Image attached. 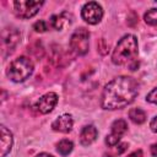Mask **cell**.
I'll return each instance as SVG.
<instances>
[{"label":"cell","mask_w":157,"mask_h":157,"mask_svg":"<svg viewBox=\"0 0 157 157\" xmlns=\"http://www.w3.org/2000/svg\"><path fill=\"white\" fill-rule=\"evenodd\" d=\"M88 39H90V32L81 27L74 32L70 39V48L71 50L77 55H83L88 52Z\"/></svg>","instance_id":"cell-4"},{"label":"cell","mask_w":157,"mask_h":157,"mask_svg":"<svg viewBox=\"0 0 157 157\" xmlns=\"http://www.w3.org/2000/svg\"><path fill=\"white\" fill-rule=\"evenodd\" d=\"M33 29L36 31V32H45L47 29H48V27H47V22L45 21H43V20H39V21H37L34 25H33Z\"/></svg>","instance_id":"cell-19"},{"label":"cell","mask_w":157,"mask_h":157,"mask_svg":"<svg viewBox=\"0 0 157 157\" xmlns=\"http://www.w3.org/2000/svg\"><path fill=\"white\" fill-rule=\"evenodd\" d=\"M44 2L43 1H15L13 2V7H15V12L18 17L21 18H29L33 17L39 9L42 7Z\"/></svg>","instance_id":"cell-5"},{"label":"cell","mask_w":157,"mask_h":157,"mask_svg":"<svg viewBox=\"0 0 157 157\" xmlns=\"http://www.w3.org/2000/svg\"><path fill=\"white\" fill-rule=\"evenodd\" d=\"M151 153H152L155 157H157V144H153V145L151 146Z\"/></svg>","instance_id":"cell-23"},{"label":"cell","mask_w":157,"mask_h":157,"mask_svg":"<svg viewBox=\"0 0 157 157\" xmlns=\"http://www.w3.org/2000/svg\"><path fill=\"white\" fill-rule=\"evenodd\" d=\"M81 16L87 23L96 25L102 20L103 10L98 2L91 1V2H87L83 5L82 11H81Z\"/></svg>","instance_id":"cell-6"},{"label":"cell","mask_w":157,"mask_h":157,"mask_svg":"<svg viewBox=\"0 0 157 157\" xmlns=\"http://www.w3.org/2000/svg\"><path fill=\"white\" fill-rule=\"evenodd\" d=\"M146 101L150 103H155L157 104V87L155 90H152L147 96H146Z\"/></svg>","instance_id":"cell-20"},{"label":"cell","mask_w":157,"mask_h":157,"mask_svg":"<svg viewBox=\"0 0 157 157\" xmlns=\"http://www.w3.org/2000/svg\"><path fill=\"white\" fill-rule=\"evenodd\" d=\"M72 147H74V145H72V142L70 141V140H61L58 145H56V150H58V152L60 153V155H63V156H66V155H69L71 151H72Z\"/></svg>","instance_id":"cell-15"},{"label":"cell","mask_w":157,"mask_h":157,"mask_svg":"<svg viewBox=\"0 0 157 157\" xmlns=\"http://www.w3.org/2000/svg\"><path fill=\"white\" fill-rule=\"evenodd\" d=\"M37 157H53V156L49 155V153H39Z\"/></svg>","instance_id":"cell-24"},{"label":"cell","mask_w":157,"mask_h":157,"mask_svg":"<svg viewBox=\"0 0 157 157\" xmlns=\"http://www.w3.org/2000/svg\"><path fill=\"white\" fill-rule=\"evenodd\" d=\"M139 93V82L134 77L118 76L103 90L101 105L104 109H120L130 104Z\"/></svg>","instance_id":"cell-1"},{"label":"cell","mask_w":157,"mask_h":157,"mask_svg":"<svg viewBox=\"0 0 157 157\" xmlns=\"http://www.w3.org/2000/svg\"><path fill=\"white\" fill-rule=\"evenodd\" d=\"M97 135H98V131H97V129L93 125L85 126L81 130V134H80V142H81V145H83V146L91 145L97 139Z\"/></svg>","instance_id":"cell-12"},{"label":"cell","mask_w":157,"mask_h":157,"mask_svg":"<svg viewBox=\"0 0 157 157\" xmlns=\"http://www.w3.org/2000/svg\"><path fill=\"white\" fill-rule=\"evenodd\" d=\"M0 130H1V157H5L12 147V134L4 125L0 128Z\"/></svg>","instance_id":"cell-13"},{"label":"cell","mask_w":157,"mask_h":157,"mask_svg":"<svg viewBox=\"0 0 157 157\" xmlns=\"http://www.w3.org/2000/svg\"><path fill=\"white\" fill-rule=\"evenodd\" d=\"M20 42H21V33L16 28H9L2 31L4 50H9V53H12Z\"/></svg>","instance_id":"cell-8"},{"label":"cell","mask_w":157,"mask_h":157,"mask_svg":"<svg viewBox=\"0 0 157 157\" xmlns=\"http://www.w3.org/2000/svg\"><path fill=\"white\" fill-rule=\"evenodd\" d=\"M97 48H98V52L102 54V55H105L109 50V44L105 42V39H99L98 43H97Z\"/></svg>","instance_id":"cell-18"},{"label":"cell","mask_w":157,"mask_h":157,"mask_svg":"<svg viewBox=\"0 0 157 157\" xmlns=\"http://www.w3.org/2000/svg\"><path fill=\"white\" fill-rule=\"evenodd\" d=\"M150 128H151V130H152L153 132H157V117H155V118L151 120Z\"/></svg>","instance_id":"cell-21"},{"label":"cell","mask_w":157,"mask_h":157,"mask_svg":"<svg viewBox=\"0 0 157 157\" xmlns=\"http://www.w3.org/2000/svg\"><path fill=\"white\" fill-rule=\"evenodd\" d=\"M72 22V15L64 11L59 15H54L52 17V26L55 28V29H64L66 28L67 26H70Z\"/></svg>","instance_id":"cell-11"},{"label":"cell","mask_w":157,"mask_h":157,"mask_svg":"<svg viewBox=\"0 0 157 157\" xmlns=\"http://www.w3.org/2000/svg\"><path fill=\"white\" fill-rule=\"evenodd\" d=\"M112 148L114 150V152L112 153V152L108 151V152L104 153V157H117V155L123 153V152L128 148V144H120V145H118V146H113Z\"/></svg>","instance_id":"cell-17"},{"label":"cell","mask_w":157,"mask_h":157,"mask_svg":"<svg viewBox=\"0 0 157 157\" xmlns=\"http://www.w3.org/2000/svg\"><path fill=\"white\" fill-rule=\"evenodd\" d=\"M128 130V124L124 119H118L115 120L113 124H112V131L110 134L107 136L105 139V144L109 146V147H113L115 146L119 140L121 139V136L125 134V131Z\"/></svg>","instance_id":"cell-7"},{"label":"cell","mask_w":157,"mask_h":157,"mask_svg":"<svg viewBox=\"0 0 157 157\" xmlns=\"http://www.w3.org/2000/svg\"><path fill=\"white\" fill-rule=\"evenodd\" d=\"M129 118L135 124H142L146 120V113L140 108H132L129 110Z\"/></svg>","instance_id":"cell-14"},{"label":"cell","mask_w":157,"mask_h":157,"mask_svg":"<svg viewBox=\"0 0 157 157\" xmlns=\"http://www.w3.org/2000/svg\"><path fill=\"white\" fill-rule=\"evenodd\" d=\"M72 118L69 114H63L58 119H55L52 124L53 130L59 131V132H69L72 129Z\"/></svg>","instance_id":"cell-10"},{"label":"cell","mask_w":157,"mask_h":157,"mask_svg":"<svg viewBox=\"0 0 157 157\" xmlns=\"http://www.w3.org/2000/svg\"><path fill=\"white\" fill-rule=\"evenodd\" d=\"M33 72V63L27 56H20L11 61L7 67V76L15 82H22Z\"/></svg>","instance_id":"cell-3"},{"label":"cell","mask_w":157,"mask_h":157,"mask_svg":"<svg viewBox=\"0 0 157 157\" xmlns=\"http://www.w3.org/2000/svg\"><path fill=\"white\" fill-rule=\"evenodd\" d=\"M56 103H58V96L54 92H49V93H45L44 96H42L37 101V103L34 104V108L39 113L47 114L53 110V108L56 105Z\"/></svg>","instance_id":"cell-9"},{"label":"cell","mask_w":157,"mask_h":157,"mask_svg":"<svg viewBox=\"0 0 157 157\" xmlns=\"http://www.w3.org/2000/svg\"><path fill=\"white\" fill-rule=\"evenodd\" d=\"M136 55H137V39L132 34H126L118 42L112 54V61L115 65H124L135 61Z\"/></svg>","instance_id":"cell-2"},{"label":"cell","mask_w":157,"mask_h":157,"mask_svg":"<svg viewBox=\"0 0 157 157\" xmlns=\"http://www.w3.org/2000/svg\"><path fill=\"white\" fill-rule=\"evenodd\" d=\"M128 157H142V151H141V150H137V151L130 153Z\"/></svg>","instance_id":"cell-22"},{"label":"cell","mask_w":157,"mask_h":157,"mask_svg":"<svg viewBox=\"0 0 157 157\" xmlns=\"http://www.w3.org/2000/svg\"><path fill=\"white\" fill-rule=\"evenodd\" d=\"M145 22L147 25H151V26H157V9H150L145 16Z\"/></svg>","instance_id":"cell-16"}]
</instances>
